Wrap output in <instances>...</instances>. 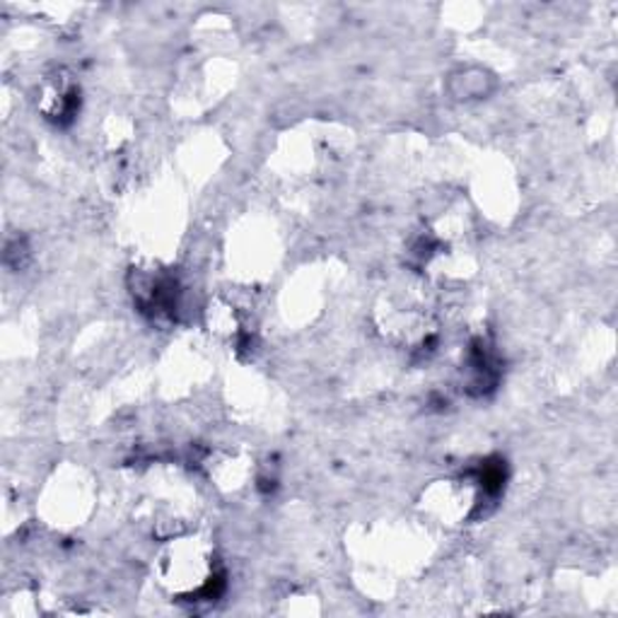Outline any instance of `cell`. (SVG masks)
Listing matches in <instances>:
<instances>
[{
  "label": "cell",
  "instance_id": "6",
  "mask_svg": "<svg viewBox=\"0 0 618 618\" xmlns=\"http://www.w3.org/2000/svg\"><path fill=\"white\" fill-rule=\"evenodd\" d=\"M211 478L225 490H237L244 486V480L252 474V462L242 457L240 452H220L215 459L209 464Z\"/></svg>",
  "mask_w": 618,
  "mask_h": 618
},
{
  "label": "cell",
  "instance_id": "2",
  "mask_svg": "<svg viewBox=\"0 0 618 618\" xmlns=\"http://www.w3.org/2000/svg\"><path fill=\"white\" fill-rule=\"evenodd\" d=\"M377 326L394 346L411 351L428 346L435 334L433 310L425 297H418L414 291H399L384 297L377 307Z\"/></svg>",
  "mask_w": 618,
  "mask_h": 618
},
{
  "label": "cell",
  "instance_id": "1",
  "mask_svg": "<svg viewBox=\"0 0 618 618\" xmlns=\"http://www.w3.org/2000/svg\"><path fill=\"white\" fill-rule=\"evenodd\" d=\"M158 578L170 595L199 599L217 582L215 548L199 534H176L158 556Z\"/></svg>",
  "mask_w": 618,
  "mask_h": 618
},
{
  "label": "cell",
  "instance_id": "3",
  "mask_svg": "<svg viewBox=\"0 0 618 618\" xmlns=\"http://www.w3.org/2000/svg\"><path fill=\"white\" fill-rule=\"evenodd\" d=\"M480 496H486L478 476L443 478L423 493V510L437 519L439 525H462L469 519L480 505Z\"/></svg>",
  "mask_w": 618,
  "mask_h": 618
},
{
  "label": "cell",
  "instance_id": "4",
  "mask_svg": "<svg viewBox=\"0 0 618 618\" xmlns=\"http://www.w3.org/2000/svg\"><path fill=\"white\" fill-rule=\"evenodd\" d=\"M78 107H80V90L68 75L57 73L53 78H49L44 85H41L39 109L47 114V119L57 121V123H65L73 119Z\"/></svg>",
  "mask_w": 618,
  "mask_h": 618
},
{
  "label": "cell",
  "instance_id": "7",
  "mask_svg": "<svg viewBox=\"0 0 618 618\" xmlns=\"http://www.w3.org/2000/svg\"><path fill=\"white\" fill-rule=\"evenodd\" d=\"M490 85V75L486 71H466L455 78V88L459 100H476L484 98Z\"/></svg>",
  "mask_w": 618,
  "mask_h": 618
},
{
  "label": "cell",
  "instance_id": "5",
  "mask_svg": "<svg viewBox=\"0 0 618 618\" xmlns=\"http://www.w3.org/2000/svg\"><path fill=\"white\" fill-rule=\"evenodd\" d=\"M205 324H209L213 336L225 341H242L246 338V332H250L242 307L230 297L211 300L209 310H205Z\"/></svg>",
  "mask_w": 618,
  "mask_h": 618
}]
</instances>
